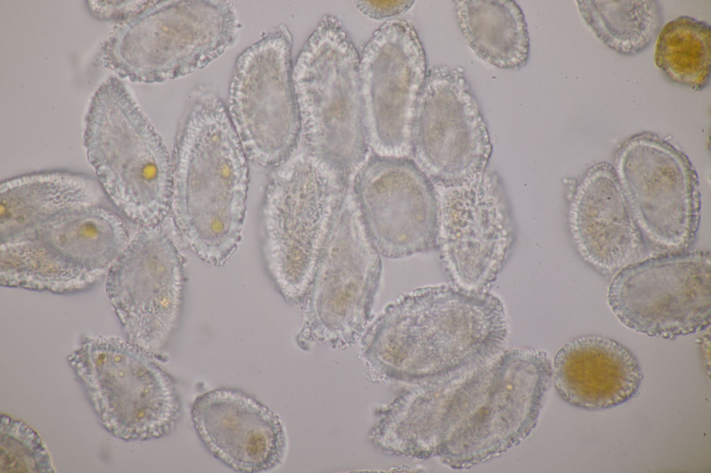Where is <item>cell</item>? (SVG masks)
Listing matches in <instances>:
<instances>
[{
    "label": "cell",
    "instance_id": "6da1fadb",
    "mask_svg": "<svg viewBox=\"0 0 711 473\" xmlns=\"http://www.w3.org/2000/svg\"><path fill=\"white\" fill-rule=\"evenodd\" d=\"M492 342L481 295L456 284L421 287L386 307L362 341L372 369L403 381L446 387L480 375Z\"/></svg>",
    "mask_w": 711,
    "mask_h": 473
},
{
    "label": "cell",
    "instance_id": "7a4b0ae2",
    "mask_svg": "<svg viewBox=\"0 0 711 473\" xmlns=\"http://www.w3.org/2000/svg\"><path fill=\"white\" fill-rule=\"evenodd\" d=\"M176 137L170 212L185 245L222 266L242 239L247 156L220 97L201 89Z\"/></svg>",
    "mask_w": 711,
    "mask_h": 473
},
{
    "label": "cell",
    "instance_id": "3957f363",
    "mask_svg": "<svg viewBox=\"0 0 711 473\" xmlns=\"http://www.w3.org/2000/svg\"><path fill=\"white\" fill-rule=\"evenodd\" d=\"M360 58L342 22L326 15L303 44L293 81L307 155L348 181L368 159Z\"/></svg>",
    "mask_w": 711,
    "mask_h": 473
},
{
    "label": "cell",
    "instance_id": "277c9868",
    "mask_svg": "<svg viewBox=\"0 0 711 473\" xmlns=\"http://www.w3.org/2000/svg\"><path fill=\"white\" fill-rule=\"evenodd\" d=\"M83 145L99 182L114 205L142 227L170 212L172 161L162 138L118 77L94 92Z\"/></svg>",
    "mask_w": 711,
    "mask_h": 473
},
{
    "label": "cell",
    "instance_id": "5b68a950",
    "mask_svg": "<svg viewBox=\"0 0 711 473\" xmlns=\"http://www.w3.org/2000/svg\"><path fill=\"white\" fill-rule=\"evenodd\" d=\"M235 8L226 0L147 1L114 26L96 63L133 83L189 75L234 42L240 28Z\"/></svg>",
    "mask_w": 711,
    "mask_h": 473
},
{
    "label": "cell",
    "instance_id": "8992f818",
    "mask_svg": "<svg viewBox=\"0 0 711 473\" xmlns=\"http://www.w3.org/2000/svg\"><path fill=\"white\" fill-rule=\"evenodd\" d=\"M155 352L115 336L85 337L69 355L101 424L126 441L168 436L181 415L174 379Z\"/></svg>",
    "mask_w": 711,
    "mask_h": 473
},
{
    "label": "cell",
    "instance_id": "52a82bcc",
    "mask_svg": "<svg viewBox=\"0 0 711 473\" xmlns=\"http://www.w3.org/2000/svg\"><path fill=\"white\" fill-rule=\"evenodd\" d=\"M382 270L380 254L363 227L349 186L337 198L303 296L297 343L346 347L369 322Z\"/></svg>",
    "mask_w": 711,
    "mask_h": 473
},
{
    "label": "cell",
    "instance_id": "ba28073f",
    "mask_svg": "<svg viewBox=\"0 0 711 473\" xmlns=\"http://www.w3.org/2000/svg\"><path fill=\"white\" fill-rule=\"evenodd\" d=\"M293 39L281 24L237 57L228 114L247 158L263 166L290 160L302 134L293 81Z\"/></svg>",
    "mask_w": 711,
    "mask_h": 473
},
{
    "label": "cell",
    "instance_id": "9c48e42d",
    "mask_svg": "<svg viewBox=\"0 0 711 473\" xmlns=\"http://www.w3.org/2000/svg\"><path fill=\"white\" fill-rule=\"evenodd\" d=\"M347 185L307 155L269 183L263 207L264 255L286 300L303 298L333 209Z\"/></svg>",
    "mask_w": 711,
    "mask_h": 473
},
{
    "label": "cell",
    "instance_id": "30bf717a",
    "mask_svg": "<svg viewBox=\"0 0 711 473\" xmlns=\"http://www.w3.org/2000/svg\"><path fill=\"white\" fill-rule=\"evenodd\" d=\"M711 261L705 250L671 252L639 260L614 275L608 302L628 328L674 339L711 321Z\"/></svg>",
    "mask_w": 711,
    "mask_h": 473
},
{
    "label": "cell",
    "instance_id": "8fae6325",
    "mask_svg": "<svg viewBox=\"0 0 711 473\" xmlns=\"http://www.w3.org/2000/svg\"><path fill=\"white\" fill-rule=\"evenodd\" d=\"M614 169L642 235L667 252L687 250L699 228L700 197L684 153L642 132L621 145Z\"/></svg>",
    "mask_w": 711,
    "mask_h": 473
},
{
    "label": "cell",
    "instance_id": "7c38bea8",
    "mask_svg": "<svg viewBox=\"0 0 711 473\" xmlns=\"http://www.w3.org/2000/svg\"><path fill=\"white\" fill-rule=\"evenodd\" d=\"M413 160L437 187L462 184L485 170L492 144L469 85L458 69L428 72L414 108Z\"/></svg>",
    "mask_w": 711,
    "mask_h": 473
},
{
    "label": "cell",
    "instance_id": "4fadbf2b",
    "mask_svg": "<svg viewBox=\"0 0 711 473\" xmlns=\"http://www.w3.org/2000/svg\"><path fill=\"white\" fill-rule=\"evenodd\" d=\"M162 223L142 227L105 282L128 340L155 353L175 329L184 284L183 257Z\"/></svg>",
    "mask_w": 711,
    "mask_h": 473
},
{
    "label": "cell",
    "instance_id": "5bb4252c",
    "mask_svg": "<svg viewBox=\"0 0 711 473\" xmlns=\"http://www.w3.org/2000/svg\"><path fill=\"white\" fill-rule=\"evenodd\" d=\"M351 191L367 236L380 255L401 259L437 246V187L413 159L368 157L355 173Z\"/></svg>",
    "mask_w": 711,
    "mask_h": 473
},
{
    "label": "cell",
    "instance_id": "9a60e30c",
    "mask_svg": "<svg viewBox=\"0 0 711 473\" xmlns=\"http://www.w3.org/2000/svg\"><path fill=\"white\" fill-rule=\"evenodd\" d=\"M360 71L370 148L380 155L408 156L412 114L428 74L413 24L405 19L382 24L364 49Z\"/></svg>",
    "mask_w": 711,
    "mask_h": 473
},
{
    "label": "cell",
    "instance_id": "2e32d148",
    "mask_svg": "<svg viewBox=\"0 0 711 473\" xmlns=\"http://www.w3.org/2000/svg\"><path fill=\"white\" fill-rule=\"evenodd\" d=\"M436 187L442 262L456 285L485 289L496 279L512 242L502 187L485 170L462 184Z\"/></svg>",
    "mask_w": 711,
    "mask_h": 473
},
{
    "label": "cell",
    "instance_id": "e0dca14e",
    "mask_svg": "<svg viewBox=\"0 0 711 473\" xmlns=\"http://www.w3.org/2000/svg\"><path fill=\"white\" fill-rule=\"evenodd\" d=\"M191 418L208 452L234 471L262 472L281 463L286 438L279 418L243 391L222 388L200 395Z\"/></svg>",
    "mask_w": 711,
    "mask_h": 473
},
{
    "label": "cell",
    "instance_id": "ac0fdd59",
    "mask_svg": "<svg viewBox=\"0 0 711 473\" xmlns=\"http://www.w3.org/2000/svg\"><path fill=\"white\" fill-rule=\"evenodd\" d=\"M569 224L578 252L601 273L615 275L639 260L643 235L611 164L599 163L581 179L570 203Z\"/></svg>",
    "mask_w": 711,
    "mask_h": 473
},
{
    "label": "cell",
    "instance_id": "d6986e66",
    "mask_svg": "<svg viewBox=\"0 0 711 473\" xmlns=\"http://www.w3.org/2000/svg\"><path fill=\"white\" fill-rule=\"evenodd\" d=\"M560 398L587 411L611 409L635 397L643 379L638 359L619 342L596 335L565 343L552 363Z\"/></svg>",
    "mask_w": 711,
    "mask_h": 473
},
{
    "label": "cell",
    "instance_id": "ffe728a7",
    "mask_svg": "<svg viewBox=\"0 0 711 473\" xmlns=\"http://www.w3.org/2000/svg\"><path fill=\"white\" fill-rule=\"evenodd\" d=\"M89 176L69 171L28 173L0 184V243L12 241L67 209L97 204Z\"/></svg>",
    "mask_w": 711,
    "mask_h": 473
},
{
    "label": "cell",
    "instance_id": "44dd1931",
    "mask_svg": "<svg viewBox=\"0 0 711 473\" xmlns=\"http://www.w3.org/2000/svg\"><path fill=\"white\" fill-rule=\"evenodd\" d=\"M454 3L460 32L479 58L504 69L526 64L530 38L515 1L457 0Z\"/></svg>",
    "mask_w": 711,
    "mask_h": 473
},
{
    "label": "cell",
    "instance_id": "7402d4cb",
    "mask_svg": "<svg viewBox=\"0 0 711 473\" xmlns=\"http://www.w3.org/2000/svg\"><path fill=\"white\" fill-rule=\"evenodd\" d=\"M584 22L596 37L615 52L635 55L659 33L662 8L655 0L576 1Z\"/></svg>",
    "mask_w": 711,
    "mask_h": 473
},
{
    "label": "cell",
    "instance_id": "603a6c76",
    "mask_svg": "<svg viewBox=\"0 0 711 473\" xmlns=\"http://www.w3.org/2000/svg\"><path fill=\"white\" fill-rule=\"evenodd\" d=\"M710 24L680 16L660 31L655 62L671 81L699 92L710 83Z\"/></svg>",
    "mask_w": 711,
    "mask_h": 473
},
{
    "label": "cell",
    "instance_id": "cb8c5ba5",
    "mask_svg": "<svg viewBox=\"0 0 711 473\" xmlns=\"http://www.w3.org/2000/svg\"><path fill=\"white\" fill-rule=\"evenodd\" d=\"M1 472H55L51 456L39 435L23 422L1 415Z\"/></svg>",
    "mask_w": 711,
    "mask_h": 473
},
{
    "label": "cell",
    "instance_id": "d4e9b609",
    "mask_svg": "<svg viewBox=\"0 0 711 473\" xmlns=\"http://www.w3.org/2000/svg\"><path fill=\"white\" fill-rule=\"evenodd\" d=\"M356 8L367 17L381 20L401 15L413 6L414 1H353Z\"/></svg>",
    "mask_w": 711,
    "mask_h": 473
}]
</instances>
